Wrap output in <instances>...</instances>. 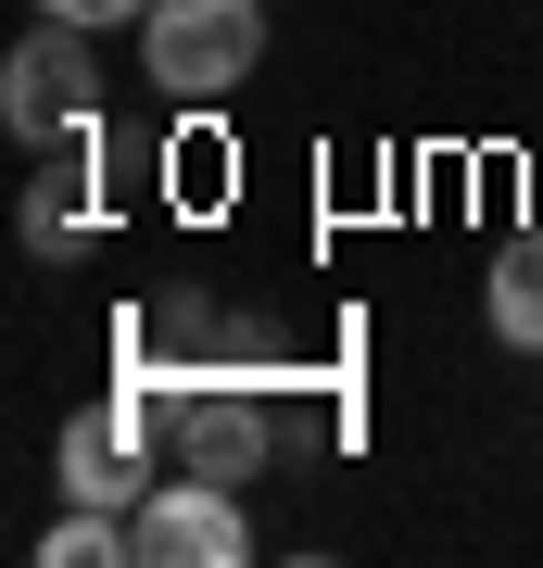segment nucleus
<instances>
[{
	"label": "nucleus",
	"instance_id": "423d86ee",
	"mask_svg": "<svg viewBox=\"0 0 543 568\" xmlns=\"http://www.w3.org/2000/svg\"><path fill=\"white\" fill-rule=\"evenodd\" d=\"M481 291H493V342L505 354H543V227H519V241L493 253Z\"/></svg>",
	"mask_w": 543,
	"mask_h": 568
},
{
	"label": "nucleus",
	"instance_id": "39448f33",
	"mask_svg": "<svg viewBox=\"0 0 543 568\" xmlns=\"http://www.w3.org/2000/svg\"><path fill=\"white\" fill-rule=\"evenodd\" d=\"M51 467H63V506H114V518H140V506H152V467H140V429H127L114 405L63 417Z\"/></svg>",
	"mask_w": 543,
	"mask_h": 568
},
{
	"label": "nucleus",
	"instance_id": "f257e3e1",
	"mask_svg": "<svg viewBox=\"0 0 543 568\" xmlns=\"http://www.w3.org/2000/svg\"><path fill=\"white\" fill-rule=\"evenodd\" d=\"M265 63V0H152L140 13V77L164 102H228Z\"/></svg>",
	"mask_w": 543,
	"mask_h": 568
},
{
	"label": "nucleus",
	"instance_id": "f03ea898",
	"mask_svg": "<svg viewBox=\"0 0 543 568\" xmlns=\"http://www.w3.org/2000/svg\"><path fill=\"white\" fill-rule=\"evenodd\" d=\"M0 126H13L26 152H51V140H89V26H26L13 63H0Z\"/></svg>",
	"mask_w": 543,
	"mask_h": 568
},
{
	"label": "nucleus",
	"instance_id": "6e6552de",
	"mask_svg": "<svg viewBox=\"0 0 543 568\" xmlns=\"http://www.w3.org/2000/svg\"><path fill=\"white\" fill-rule=\"evenodd\" d=\"M39 13H51V26H89V39H101V26H140L152 0H39Z\"/></svg>",
	"mask_w": 543,
	"mask_h": 568
},
{
	"label": "nucleus",
	"instance_id": "20e7f679",
	"mask_svg": "<svg viewBox=\"0 0 543 568\" xmlns=\"http://www.w3.org/2000/svg\"><path fill=\"white\" fill-rule=\"evenodd\" d=\"M164 429H178V467H202V480H228V493L265 480V455H279V417H265L253 392H215V379L178 392V417H164Z\"/></svg>",
	"mask_w": 543,
	"mask_h": 568
},
{
	"label": "nucleus",
	"instance_id": "7ed1b4c3",
	"mask_svg": "<svg viewBox=\"0 0 543 568\" xmlns=\"http://www.w3.org/2000/svg\"><path fill=\"white\" fill-rule=\"evenodd\" d=\"M253 556V518L228 480H202V467H178V480H152L140 506V568H241Z\"/></svg>",
	"mask_w": 543,
	"mask_h": 568
},
{
	"label": "nucleus",
	"instance_id": "0eeeda50",
	"mask_svg": "<svg viewBox=\"0 0 543 568\" xmlns=\"http://www.w3.org/2000/svg\"><path fill=\"white\" fill-rule=\"evenodd\" d=\"M77 241H89V190H77V178H39V190H26V253L63 265Z\"/></svg>",
	"mask_w": 543,
	"mask_h": 568
}]
</instances>
